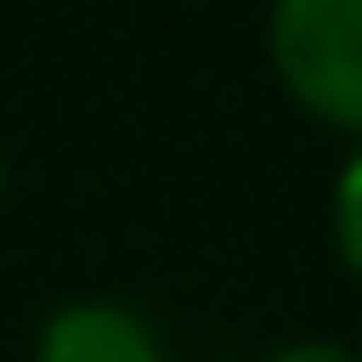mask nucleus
Wrapping results in <instances>:
<instances>
[{
	"mask_svg": "<svg viewBox=\"0 0 362 362\" xmlns=\"http://www.w3.org/2000/svg\"><path fill=\"white\" fill-rule=\"evenodd\" d=\"M263 43L284 100L362 142V0H270Z\"/></svg>",
	"mask_w": 362,
	"mask_h": 362,
	"instance_id": "f257e3e1",
	"label": "nucleus"
},
{
	"mask_svg": "<svg viewBox=\"0 0 362 362\" xmlns=\"http://www.w3.org/2000/svg\"><path fill=\"white\" fill-rule=\"evenodd\" d=\"M29 362H163V334L128 298H64L43 313Z\"/></svg>",
	"mask_w": 362,
	"mask_h": 362,
	"instance_id": "f03ea898",
	"label": "nucleus"
},
{
	"mask_svg": "<svg viewBox=\"0 0 362 362\" xmlns=\"http://www.w3.org/2000/svg\"><path fill=\"white\" fill-rule=\"evenodd\" d=\"M334 256L348 263V277H362V142L334 177Z\"/></svg>",
	"mask_w": 362,
	"mask_h": 362,
	"instance_id": "7ed1b4c3",
	"label": "nucleus"
},
{
	"mask_svg": "<svg viewBox=\"0 0 362 362\" xmlns=\"http://www.w3.org/2000/svg\"><path fill=\"white\" fill-rule=\"evenodd\" d=\"M263 362H362V355L341 341H291V348H270Z\"/></svg>",
	"mask_w": 362,
	"mask_h": 362,
	"instance_id": "20e7f679",
	"label": "nucleus"
},
{
	"mask_svg": "<svg viewBox=\"0 0 362 362\" xmlns=\"http://www.w3.org/2000/svg\"><path fill=\"white\" fill-rule=\"evenodd\" d=\"M0 185H8V163H0Z\"/></svg>",
	"mask_w": 362,
	"mask_h": 362,
	"instance_id": "39448f33",
	"label": "nucleus"
}]
</instances>
